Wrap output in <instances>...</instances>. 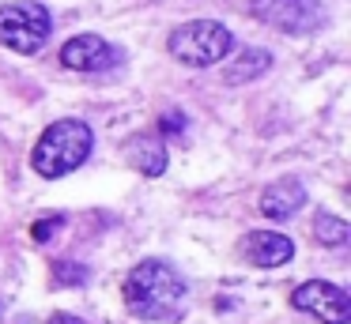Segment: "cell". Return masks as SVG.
<instances>
[{
    "label": "cell",
    "mask_w": 351,
    "mask_h": 324,
    "mask_svg": "<svg viewBox=\"0 0 351 324\" xmlns=\"http://www.w3.org/2000/svg\"><path fill=\"white\" fill-rule=\"evenodd\" d=\"M167 49L174 60H182V64H189V68H212V64H219L223 57H230L234 34H230L219 19H189V23L170 30Z\"/></svg>",
    "instance_id": "3957f363"
},
{
    "label": "cell",
    "mask_w": 351,
    "mask_h": 324,
    "mask_svg": "<svg viewBox=\"0 0 351 324\" xmlns=\"http://www.w3.org/2000/svg\"><path fill=\"white\" fill-rule=\"evenodd\" d=\"M61 223H64L61 215H53V219H38V223L31 226V238H34V241H49L57 230H61Z\"/></svg>",
    "instance_id": "5bb4252c"
},
{
    "label": "cell",
    "mask_w": 351,
    "mask_h": 324,
    "mask_svg": "<svg viewBox=\"0 0 351 324\" xmlns=\"http://www.w3.org/2000/svg\"><path fill=\"white\" fill-rule=\"evenodd\" d=\"M129 162L147 177H159L167 170V143L159 136H136V140H129Z\"/></svg>",
    "instance_id": "30bf717a"
},
{
    "label": "cell",
    "mask_w": 351,
    "mask_h": 324,
    "mask_svg": "<svg viewBox=\"0 0 351 324\" xmlns=\"http://www.w3.org/2000/svg\"><path fill=\"white\" fill-rule=\"evenodd\" d=\"M91 143H95V136H91V128H87V121H76V117L53 121V125L38 136V143H34L31 166L42 177H64V173L80 170V166L87 162Z\"/></svg>",
    "instance_id": "7a4b0ae2"
},
{
    "label": "cell",
    "mask_w": 351,
    "mask_h": 324,
    "mask_svg": "<svg viewBox=\"0 0 351 324\" xmlns=\"http://www.w3.org/2000/svg\"><path fill=\"white\" fill-rule=\"evenodd\" d=\"M49 324H84V321L72 316V313H53V316H49Z\"/></svg>",
    "instance_id": "2e32d148"
},
{
    "label": "cell",
    "mask_w": 351,
    "mask_h": 324,
    "mask_svg": "<svg viewBox=\"0 0 351 324\" xmlns=\"http://www.w3.org/2000/svg\"><path fill=\"white\" fill-rule=\"evenodd\" d=\"M242 256L257 268H280L295 256V241L276 230H253L242 238Z\"/></svg>",
    "instance_id": "ba28073f"
},
{
    "label": "cell",
    "mask_w": 351,
    "mask_h": 324,
    "mask_svg": "<svg viewBox=\"0 0 351 324\" xmlns=\"http://www.w3.org/2000/svg\"><path fill=\"white\" fill-rule=\"evenodd\" d=\"M185 128V113H167V117H162V132H182Z\"/></svg>",
    "instance_id": "9a60e30c"
},
{
    "label": "cell",
    "mask_w": 351,
    "mask_h": 324,
    "mask_svg": "<svg viewBox=\"0 0 351 324\" xmlns=\"http://www.w3.org/2000/svg\"><path fill=\"white\" fill-rule=\"evenodd\" d=\"M53 275H57V283H84V279H87V268H84V264L61 260V264L53 268Z\"/></svg>",
    "instance_id": "4fadbf2b"
},
{
    "label": "cell",
    "mask_w": 351,
    "mask_h": 324,
    "mask_svg": "<svg viewBox=\"0 0 351 324\" xmlns=\"http://www.w3.org/2000/svg\"><path fill=\"white\" fill-rule=\"evenodd\" d=\"M268 64H272V57H268L265 49H238V57L227 64L223 79L227 83H250V79H257L261 72H268Z\"/></svg>",
    "instance_id": "8fae6325"
},
{
    "label": "cell",
    "mask_w": 351,
    "mask_h": 324,
    "mask_svg": "<svg viewBox=\"0 0 351 324\" xmlns=\"http://www.w3.org/2000/svg\"><path fill=\"white\" fill-rule=\"evenodd\" d=\"M291 306L310 313V316H317L321 324H348L351 321L348 290H340L336 283H321V279H310V283L298 286V290L291 294Z\"/></svg>",
    "instance_id": "8992f818"
},
{
    "label": "cell",
    "mask_w": 351,
    "mask_h": 324,
    "mask_svg": "<svg viewBox=\"0 0 351 324\" xmlns=\"http://www.w3.org/2000/svg\"><path fill=\"white\" fill-rule=\"evenodd\" d=\"M306 203V188L295 177H280L261 192V215L268 219H291Z\"/></svg>",
    "instance_id": "9c48e42d"
},
{
    "label": "cell",
    "mask_w": 351,
    "mask_h": 324,
    "mask_svg": "<svg viewBox=\"0 0 351 324\" xmlns=\"http://www.w3.org/2000/svg\"><path fill=\"white\" fill-rule=\"evenodd\" d=\"M313 238L321 241V245H343V241L351 238V226L343 223L340 215H328V211H321L317 219H313Z\"/></svg>",
    "instance_id": "7c38bea8"
},
{
    "label": "cell",
    "mask_w": 351,
    "mask_h": 324,
    "mask_svg": "<svg viewBox=\"0 0 351 324\" xmlns=\"http://www.w3.org/2000/svg\"><path fill=\"white\" fill-rule=\"evenodd\" d=\"M0 316H4V301H0Z\"/></svg>",
    "instance_id": "e0dca14e"
},
{
    "label": "cell",
    "mask_w": 351,
    "mask_h": 324,
    "mask_svg": "<svg viewBox=\"0 0 351 324\" xmlns=\"http://www.w3.org/2000/svg\"><path fill=\"white\" fill-rule=\"evenodd\" d=\"M125 306L140 321H182L189 286L167 260H144L125 279Z\"/></svg>",
    "instance_id": "6da1fadb"
},
{
    "label": "cell",
    "mask_w": 351,
    "mask_h": 324,
    "mask_svg": "<svg viewBox=\"0 0 351 324\" xmlns=\"http://www.w3.org/2000/svg\"><path fill=\"white\" fill-rule=\"evenodd\" d=\"M117 60V49L99 34H76L61 45V64L72 72H106Z\"/></svg>",
    "instance_id": "52a82bcc"
},
{
    "label": "cell",
    "mask_w": 351,
    "mask_h": 324,
    "mask_svg": "<svg viewBox=\"0 0 351 324\" xmlns=\"http://www.w3.org/2000/svg\"><path fill=\"white\" fill-rule=\"evenodd\" d=\"M53 34V15L38 0H19V4L0 8V45L12 53H38Z\"/></svg>",
    "instance_id": "277c9868"
},
{
    "label": "cell",
    "mask_w": 351,
    "mask_h": 324,
    "mask_svg": "<svg viewBox=\"0 0 351 324\" xmlns=\"http://www.w3.org/2000/svg\"><path fill=\"white\" fill-rule=\"evenodd\" d=\"M250 12L283 34H313L325 23L321 0H250Z\"/></svg>",
    "instance_id": "5b68a950"
}]
</instances>
